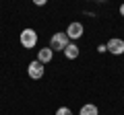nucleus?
Listing matches in <instances>:
<instances>
[{
  "label": "nucleus",
  "instance_id": "nucleus-1",
  "mask_svg": "<svg viewBox=\"0 0 124 115\" xmlns=\"http://www.w3.org/2000/svg\"><path fill=\"white\" fill-rule=\"evenodd\" d=\"M68 43H70V39H68L66 31H64V33H62V31L60 33H54L52 39H50V49H52V51H64Z\"/></svg>",
  "mask_w": 124,
  "mask_h": 115
},
{
  "label": "nucleus",
  "instance_id": "nucleus-2",
  "mask_svg": "<svg viewBox=\"0 0 124 115\" xmlns=\"http://www.w3.org/2000/svg\"><path fill=\"white\" fill-rule=\"evenodd\" d=\"M21 45L25 49H31L37 45V33L33 29H23L21 31Z\"/></svg>",
  "mask_w": 124,
  "mask_h": 115
},
{
  "label": "nucleus",
  "instance_id": "nucleus-3",
  "mask_svg": "<svg viewBox=\"0 0 124 115\" xmlns=\"http://www.w3.org/2000/svg\"><path fill=\"white\" fill-rule=\"evenodd\" d=\"M44 70H46V66L41 62H37V60L29 62V66H27V74H29V78H33V80H39L41 76H44Z\"/></svg>",
  "mask_w": 124,
  "mask_h": 115
},
{
  "label": "nucleus",
  "instance_id": "nucleus-4",
  "mask_svg": "<svg viewBox=\"0 0 124 115\" xmlns=\"http://www.w3.org/2000/svg\"><path fill=\"white\" fill-rule=\"evenodd\" d=\"M108 51L112 53V56H122L124 53V39H120V37H112L110 41L106 43Z\"/></svg>",
  "mask_w": 124,
  "mask_h": 115
},
{
  "label": "nucleus",
  "instance_id": "nucleus-5",
  "mask_svg": "<svg viewBox=\"0 0 124 115\" xmlns=\"http://www.w3.org/2000/svg\"><path fill=\"white\" fill-rule=\"evenodd\" d=\"M83 25H81L79 21H75V23H70V25L66 27V35H68V39H81V37H83Z\"/></svg>",
  "mask_w": 124,
  "mask_h": 115
},
{
  "label": "nucleus",
  "instance_id": "nucleus-6",
  "mask_svg": "<svg viewBox=\"0 0 124 115\" xmlns=\"http://www.w3.org/2000/svg\"><path fill=\"white\" fill-rule=\"evenodd\" d=\"M52 58H54V51L50 49V45H48V47L39 49V53H37V62H41V64L46 66L48 62H52Z\"/></svg>",
  "mask_w": 124,
  "mask_h": 115
},
{
  "label": "nucleus",
  "instance_id": "nucleus-7",
  "mask_svg": "<svg viewBox=\"0 0 124 115\" xmlns=\"http://www.w3.org/2000/svg\"><path fill=\"white\" fill-rule=\"evenodd\" d=\"M62 53H64L68 60H75V58H79V45H75V43L70 41V43L66 45V49H64Z\"/></svg>",
  "mask_w": 124,
  "mask_h": 115
},
{
  "label": "nucleus",
  "instance_id": "nucleus-8",
  "mask_svg": "<svg viewBox=\"0 0 124 115\" xmlns=\"http://www.w3.org/2000/svg\"><path fill=\"white\" fill-rule=\"evenodd\" d=\"M79 115H99V109L93 103H85L83 107H81V113Z\"/></svg>",
  "mask_w": 124,
  "mask_h": 115
},
{
  "label": "nucleus",
  "instance_id": "nucleus-9",
  "mask_svg": "<svg viewBox=\"0 0 124 115\" xmlns=\"http://www.w3.org/2000/svg\"><path fill=\"white\" fill-rule=\"evenodd\" d=\"M56 115H72V111L68 109V107H60V109L56 111Z\"/></svg>",
  "mask_w": 124,
  "mask_h": 115
},
{
  "label": "nucleus",
  "instance_id": "nucleus-10",
  "mask_svg": "<svg viewBox=\"0 0 124 115\" xmlns=\"http://www.w3.org/2000/svg\"><path fill=\"white\" fill-rule=\"evenodd\" d=\"M97 51H99V53H106V51H108V47H106V43H101V45H99V47H97Z\"/></svg>",
  "mask_w": 124,
  "mask_h": 115
},
{
  "label": "nucleus",
  "instance_id": "nucleus-11",
  "mask_svg": "<svg viewBox=\"0 0 124 115\" xmlns=\"http://www.w3.org/2000/svg\"><path fill=\"white\" fill-rule=\"evenodd\" d=\"M120 14H122V17H124V4L120 6Z\"/></svg>",
  "mask_w": 124,
  "mask_h": 115
}]
</instances>
